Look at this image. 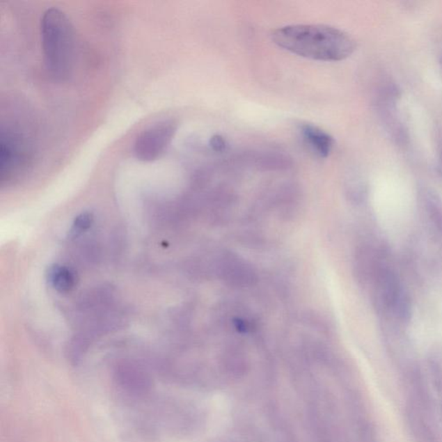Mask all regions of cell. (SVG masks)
Masks as SVG:
<instances>
[{
	"label": "cell",
	"mask_w": 442,
	"mask_h": 442,
	"mask_svg": "<svg viewBox=\"0 0 442 442\" xmlns=\"http://www.w3.org/2000/svg\"><path fill=\"white\" fill-rule=\"evenodd\" d=\"M275 44L290 53L322 62H340L355 52L356 42L340 29L324 24H292L276 29Z\"/></svg>",
	"instance_id": "6da1fadb"
},
{
	"label": "cell",
	"mask_w": 442,
	"mask_h": 442,
	"mask_svg": "<svg viewBox=\"0 0 442 442\" xmlns=\"http://www.w3.org/2000/svg\"><path fill=\"white\" fill-rule=\"evenodd\" d=\"M40 31L47 70L56 80H65L74 64L73 25L62 10L52 8L42 14Z\"/></svg>",
	"instance_id": "7a4b0ae2"
},
{
	"label": "cell",
	"mask_w": 442,
	"mask_h": 442,
	"mask_svg": "<svg viewBox=\"0 0 442 442\" xmlns=\"http://www.w3.org/2000/svg\"><path fill=\"white\" fill-rule=\"evenodd\" d=\"M177 130L175 121L164 120L140 133L133 146V154L136 160L152 163L159 159L167 152Z\"/></svg>",
	"instance_id": "3957f363"
},
{
	"label": "cell",
	"mask_w": 442,
	"mask_h": 442,
	"mask_svg": "<svg viewBox=\"0 0 442 442\" xmlns=\"http://www.w3.org/2000/svg\"><path fill=\"white\" fill-rule=\"evenodd\" d=\"M397 276L390 269L383 268L377 273V299L384 308L393 310L402 293Z\"/></svg>",
	"instance_id": "277c9868"
},
{
	"label": "cell",
	"mask_w": 442,
	"mask_h": 442,
	"mask_svg": "<svg viewBox=\"0 0 442 442\" xmlns=\"http://www.w3.org/2000/svg\"><path fill=\"white\" fill-rule=\"evenodd\" d=\"M305 143L319 157L326 158L331 153L334 140L331 136L315 125L305 124L301 127Z\"/></svg>",
	"instance_id": "5b68a950"
},
{
	"label": "cell",
	"mask_w": 442,
	"mask_h": 442,
	"mask_svg": "<svg viewBox=\"0 0 442 442\" xmlns=\"http://www.w3.org/2000/svg\"><path fill=\"white\" fill-rule=\"evenodd\" d=\"M47 280L49 285L60 293L70 292L77 285V276L74 272L67 266L54 265L47 272Z\"/></svg>",
	"instance_id": "8992f818"
},
{
	"label": "cell",
	"mask_w": 442,
	"mask_h": 442,
	"mask_svg": "<svg viewBox=\"0 0 442 442\" xmlns=\"http://www.w3.org/2000/svg\"><path fill=\"white\" fill-rule=\"evenodd\" d=\"M425 206L427 214L438 228L442 230V201L432 193L426 196Z\"/></svg>",
	"instance_id": "52a82bcc"
},
{
	"label": "cell",
	"mask_w": 442,
	"mask_h": 442,
	"mask_svg": "<svg viewBox=\"0 0 442 442\" xmlns=\"http://www.w3.org/2000/svg\"><path fill=\"white\" fill-rule=\"evenodd\" d=\"M93 221V216L91 213L85 212L79 214L74 221L73 225H72L70 237L72 239L77 238V237L82 235V233L88 231L91 228Z\"/></svg>",
	"instance_id": "ba28073f"
},
{
	"label": "cell",
	"mask_w": 442,
	"mask_h": 442,
	"mask_svg": "<svg viewBox=\"0 0 442 442\" xmlns=\"http://www.w3.org/2000/svg\"><path fill=\"white\" fill-rule=\"evenodd\" d=\"M210 145L214 152H223L228 147V143L222 136L214 135L210 139Z\"/></svg>",
	"instance_id": "9c48e42d"
},
{
	"label": "cell",
	"mask_w": 442,
	"mask_h": 442,
	"mask_svg": "<svg viewBox=\"0 0 442 442\" xmlns=\"http://www.w3.org/2000/svg\"><path fill=\"white\" fill-rule=\"evenodd\" d=\"M441 65H442V60H441Z\"/></svg>",
	"instance_id": "30bf717a"
}]
</instances>
